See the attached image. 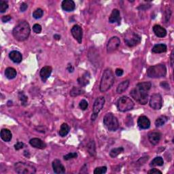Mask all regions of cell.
I'll return each instance as SVG.
<instances>
[{
	"instance_id": "cell-1",
	"label": "cell",
	"mask_w": 174,
	"mask_h": 174,
	"mask_svg": "<svg viewBox=\"0 0 174 174\" xmlns=\"http://www.w3.org/2000/svg\"><path fill=\"white\" fill-rule=\"evenodd\" d=\"M31 29L29 24L27 21H22L14 28L12 33L15 38L19 42L26 40L30 35Z\"/></svg>"
},
{
	"instance_id": "cell-2",
	"label": "cell",
	"mask_w": 174,
	"mask_h": 174,
	"mask_svg": "<svg viewBox=\"0 0 174 174\" xmlns=\"http://www.w3.org/2000/svg\"><path fill=\"white\" fill-rule=\"evenodd\" d=\"M114 83V75L112 70L108 68L105 70L103 73L100 82V86H99L100 91L102 93L106 92L112 87Z\"/></svg>"
},
{
	"instance_id": "cell-3",
	"label": "cell",
	"mask_w": 174,
	"mask_h": 174,
	"mask_svg": "<svg viewBox=\"0 0 174 174\" xmlns=\"http://www.w3.org/2000/svg\"><path fill=\"white\" fill-rule=\"evenodd\" d=\"M167 73V69L163 64H158L151 66L147 71V75L152 78H159L165 76Z\"/></svg>"
},
{
	"instance_id": "cell-4",
	"label": "cell",
	"mask_w": 174,
	"mask_h": 174,
	"mask_svg": "<svg viewBox=\"0 0 174 174\" xmlns=\"http://www.w3.org/2000/svg\"><path fill=\"white\" fill-rule=\"evenodd\" d=\"M130 95L131 97L138 101L139 104L142 105H145L148 101V91H145L143 89H141L138 87H135V88L131 91Z\"/></svg>"
},
{
	"instance_id": "cell-5",
	"label": "cell",
	"mask_w": 174,
	"mask_h": 174,
	"mask_svg": "<svg viewBox=\"0 0 174 174\" xmlns=\"http://www.w3.org/2000/svg\"><path fill=\"white\" fill-rule=\"evenodd\" d=\"M105 127L110 131H116L119 127V122L116 117L112 113H107L104 118Z\"/></svg>"
},
{
	"instance_id": "cell-6",
	"label": "cell",
	"mask_w": 174,
	"mask_h": 174,
	"mask_svg": "<svg viewBox=\"0 0 174 174\" xmlns=\"http://www.w3.org/2000/svg\"><path fill=\"white\" fill-rule=\"evenodd\" d=\"M116 106L120 112H125L133 109L134 107V103L129 97L123 96L118 99V100L117 101Z\"/></svg>"
},
{
	"instance_id": "cell-7",
	"label": "cell",
	"mask_w": 174,
	"mask_h": 174,
	"mask_svg": "<svg viewBox=\"0 0 174 174\" xmlns=\"http://www.w3.org/2000/svg\"><path fill=\"white\" fill-rule=\"evenodd\" d=\"M15 169L16 172L19 174H33L36 172V169L33 165L22 162H16Z\"/></svg>"
},
{
	"instance_id": "cell-8",
	"label": "cell",
	"mask_w": 174,
	"mask_h": 174,
	"mask_svg": "<svg viewBox=\"0 0 174 174\" xmlns=\"http://www.w3.org/2000/svg\"><path fill=\"white\" fill-rule=\"evenodd\" d=\"M141 37L134 32L127 33L125 37V42L129 47H133L141 42Z\"/></svg>"
},
{
	"instance_id": "cell-9",
	"label": "cell",
	"mask_w": 174,
	"mask_h": 174,
	"mask_svg": "<svg viewBox=\"0 0 174 174\" xmlns=\"http://www.w3.org/2000/svg\"><path fill=\"white\" fill-rule=\"evenodd\" d=\"M105 102V100L104 97H99L96 99V100L93 105V114L92 116H91V120H92V121H95L97 118V117L98 116L99 113L100 112V111L104 106Z\"/></svg>"
},
{
	"instance_id": "cell-10",
	"label": "cell",
	"mask_w": 174,
	"mask_h": 174,
	"mask_svg": "<svg viewBox=\"0 0 174 174\" xmlns=\"http://www.w3.org/2000/svg\"><path fill=\"white\" fill-rule=\"evenodd\" d=\"M150 106L154 110H159L161 109L162 105V98L159 93H155L150 97Z\"/></svg>"
},
{
	"instance_id": "cell-11",
	"label": "cell",
	"mask_w": 174,
	"mask_h": 174,
	"mask_svg": "<svg viewBox=\"0 0 174 174\" xmlns=\"http://www.w3.org/2000/svg\"><path fill=\"white\" fill-rule=\"evenodd\" d=\"M120 44H121V40L118 37L114 36L110 39L107 44V51L108 53H112L118 49Z\"/></svg>"
},
{
	"instance_id": "cell-12",
	"label": "cell",
	"mask_w": 174,
	"mask_h": 174,
	"mask_svg": "<svg viewBox=\"0 0 174 174\" xmlns=\"http://www.w3.org/2000/svg\"><path fill=\"white\" fill-rule=\"evenodd\" d=\"M71 33H72L73 38L78 41V43L81 44L82 38H83V30H82V27L78 25H74L71 29Z\"/></svg>"
},
{
	"instance_id": "cell-13",
	"label": "cell",
	"mask_w": 174,
	"mask_h": 174,
	"mask_svg": "<svg viewBox=\"0 0 174 174\" xmlns=\"http://www.w3.org/2000/svg\"><path fill=\"white\" fill-rule=\"evenodd\" d=\"M52 166L53 168L54 172L56 174H62L65 173V168L61 163V162L58 159H55L53 161Z\"/></svg>"
},
{
	"instance_id": "cell-14",
	"label": "cell",
	"mask_w": 174,
	"mask_h": 174,
	"mask_svg": "<svg viewBox=\"0 0 174 174\" xmlns=\"http://www.w3.org/2000/svg\"><path fill=\"white\" fill-rule=\"evenodd\" d=\"M138 125L142 129H148L150 127V121L145 116H142L138 118Z\"/></svg>"
},
{
	"instance_id": "cell-15",
	"label": "cell",
	"mask_w": 174,
	"mask_h": 174,
	"mask_svg": "<svg viewBox=\"0 0 174 174\" xmlns=\"http://www.w3.org/2000/svg\"><path fill=\"white\" fill-rule=\"evenodd\" d=\"M61 7L66 12H72L76 8V4L72 0H64L62 2Z\"/></svg>"
},
{
	"instance_id": "cell-16",
	"label": "cell",
	"mask_w": 174,
	"mask_h": 174,
	"mask_svg": "<svg viewBox=\"0 0 174 174\" xmlns=\"http://www.w3.org/2000/svg\"><path fill=\"white\" fill-rule=\"evenodd\" d=\"M52 67L50 66H45L42 67L40 70V73H39L42 80L44 82L46 81L48 78L50 77L51 73H52Z\"/></svg>"
},
{
	"instance_id": "cell-17",
	"label": "cell",
	"mask_w": 174,
	"mask_h": 174,
	"mask_svg": "<svg viewBox=\"0 0 174 174\" xmlns=\"http://www.w3.org/2000/svg\"><path fill=\"white\" fill-rule=\"evenodd\" d=\"M161 138V134L159 132H151L148 134V139L152 145H155L159 143Z\"/></svg>"
},
{
	"instance_id": "cell-18",
	"label": "cell",
	"mask_w": 174,
	"mask_h": 174,
	"mask_svg": "<svg viewBox=\"0 0 174 174\" xmlns=\"http://www.w3.org/2000/svg\"><path fill=\"white\" fill-rule=\"evenodd\" d=\"M29 144L31 146L36 148H38V149H44V148L46 147V144L39 138L31 139L29 141Z\"/></svg>"
},
{
	"instance_id": "cell-19",
	"label": "cell",
	"mask_w": 174,
	"mask_h": 174,
	"mask_svg": "<svg viewBox=\"0 0 174 174\" xmlns=\"http://www.w3.org/2000/svg\"><path fill=\"white\" fill-rule=\"evenodd\" d=\"M153 31L155 35L159 38H164L167 36L166 29L159 25H155L153 27Z\"/></svg>"
},
{
	"instance_id": "cell-20",
	"label": "cell",
	"mask_w": 174,
	"mask_h": 174,
	"mask_svg": "<svg viewBox=\"0 0 174 174\" xmlns=\"http://www.w3.org/2000/svg\"><path fill=\"white\" fill-rule=\"evenodd\" d=\"M120 21H121V14H120V11L118 9H114L109 17V22L110 23L118 22L119 24Z\"/></svg>"
},
{
	"instance_id": "cell-21",
	"label": "cell",
	"mask_w": 174,
	"mask_h": 174,
	"mask_svg": "<svg viewBox=\"0 0 174 174\" xmlns=\"http://www.w3.org/2000/svg\"><path fill=\"white\" fill-rule=\"evenodd\" d=\"M9 57L15 63H20L22 60L21 53L16 50H13L9 54Z\"/></svg>"
},
{
	"instance_id": "cell-22",
	"label": "cell",
	"mask_w": 174,
	"mask_h": 174,
	"mask_svg": "<svg viewBox=\"0 0 174 174\" xmlns=\"http://www.w3.org/2000/svg\"><path fill=\"white\" fill-rule=\"evenodd\" d=\"M0 135H1V138L5 142H9L12 138V133L9 129H3L1 131Z\"/></svg>"
},
{
	"instance_id": "cell-23",
	"label": "cell",
	"mask_w": 174,
	"mask_h": 174,
	"mask_svg": "<svg viewBox=\"0 0 174 174\" xmlns=\"http://www.w3.org/2000/svg\"><path fill=\"white\" fill-rule=\"evenodd\" d=\"M87 148L88 154H89L91 156H95L96 155L95 144V142H94L93 139H90V140L88 142V143L87 145Z\"/></svg>"
},
{
	"instance_id": "cell-24",
	"label": "cell",
	"mask_w": 174,
	"mask_h": 174,
	"mask_svg": "<svg viewBox=\"0 0 174 174\" xmlns=\"http://www.w3.org/2000/svg\"><path fill=\"white\" fill-rule=\"evenodd\" d=\"M167 46L164 44H159L154 46L152 49L153 53H162L167 51Z\"/></svg>"
},
{
	"instance_id": "cell-25",
	"label": "cell",
	"mask_w": 174,
	"mask_h": 174,
	"mask_svg": "<svg viewBox=\"0 0 174 174\" xmlns=\"http://www.w3.org/2000/svg\"><path fill=\"white\" fill-rule=\"evenodd\" d=\"M130 82L129 80H125L123 82H122L121 83H120L118 84V87L116 88V92L118 93H122L126 90L128 87H129Z\"/></svg>"
},
{
	"instance_id": "cell-26",
	"label": "cell",
	"mask_w": 174,
	"mask_h": 174,
	"mask_svg": "<svg viewBox=\"0 0 174 174\" xmlns=\"http://www.w3.org/2000/svg\"><path fill=\"white\" fill-rule=\"evenodd\" d=\"M16 71L13 67H8L5 71V75L8 79H14L16 76Z\"/></svg>"
},
{
	"instance_id": "cell-27",
	"label": "cell",
	"mask_w": 174,
	"mask_h": 174,
	"mask_svg": "<svg viewBox=\"0 0 174 174\" xmlns=\"http://www.w3.org/2000/svg\"><path fill=\"white\" fill-rule=\"evenodd\" d=\"M70 127L68 126L67 124L66 123L62 124L61 128H60L59 132V135L61 137H63V138L65 136H66L68 134V133L70 132Z\"/></svg>"
},
{
	"instance_id": "cell-28",
	"label": "cell",
	"mask_w": 174,
	"mask_h": 174,
	"mask_svg": "<svg viewBox=\"0 0 174 174\" xmlns=\"http://www.w3.org/2000/svg\"><path fill=\"white\" fill-rule=\"evenodd\" d=\"M84 93V90L80 87H73L72 89L70 90V95L72 97H76Z\"/></svg>"
},
{
	"instance_id": "cell-29",
	"label": "cell",
	"mask_w": 174,
	"mask_h": 174,
	"mask_svg": "<svg viewBox=\"0 0 174 174\" xmlns=\"http://www.w3.org/2000/svg\"><path fill=\"white\" fill-rule=\"evenodd\" d=\"M123 152H124V148L122 147L113 148V149L110 151V156L112 158H116L117 156H118L120 154H121Z\"/></svg>"
},
{
	"instance_id": "cell-30",
	"label": "cell",
	"mask_w": 174,
	"mask_h": 174,
	"mask_svg": "<svg viewBox=\"0 0 174 174\" xmlns=\"http://www.w3.org/2000/svg\"><path fill=\"white\" fill-rule=\"evenodd\" d=\"M164 161L163 159L161 156H158L154 159L150 163V167H155V166H162L163 165Z\"/></svg>"
},
{
	"instance_id": "cell-31",
	"label": "cell",
	"mask_w": 174,
	"mask_h": 174,
	"mask_svg": "<svg viewBox=\"0 0 174 174\" xmlns=\"http://www.w3.org/2000/svg\"><path fill=\"white\" fill-rule=\"evenodd\" d=\"M168 121V118L165 116H161L159 117V118L156 120L155 121V125L156 127H161L162 125L165 124V122Z\"/></svg>"
},
{
	"instance_id": "cell-32",
	"label": "cell",
	"mask_w": 174,
	"mask_h": 174,
	"mask_svg": "<svg viewBox=\"0 0 174 174\" xmlns=\"http://www.w3.org/2000/svg\"><path fill=\"white\" fill-rule=\"evenodd\" d=\"M137 87H138L139 88H141V89H143L145 91H148L149 90L151 87H152V84L150 82H140V83H138L137 84Z\"/></svg>"
},
{
	"instance_id": "cell-33",
	"label": "cell",
	"mask_w": 174,
	"mask_h": 174,
	"mask_svg": "<svg viewBox=\"0 0 174 174\" xmlns=\"http://www.w3.org/2000/svg\"><path fill=\"white\" fill-rule=\"evenodd\" d=\"M44 11L42 10L41 8H38L33 12V17L36 19H38L42 18V16H43Z\"/></svg>"
},
{
	"instance_id": "cell-34",
	"label": "cell",
	"mask_w": 174,
	"mask_h": 174,
	"mask_svg": "<svg viewBox=\"0 0 174 174\" xmlns=\"http://www.w3.org/2000/svg\"><path fill=\"white\" fill-rule=\"evenodd\" d=\"M78 84L82 87H84L89 83V80L85 76H82L78 79Z\"/></svg>"
},
{
	"instance_id": "cell-35",
	"label": "cell",
	"mask_w": 174,
	"mask_h": 174,
	"mask_svg": "<svg viewBox=\"0 0 174 174\" xmlns=\"http://www.w3.org/2000/svg\"><path fill=\"white\" fill-rule=\"evenodd\" d=\"M107 172V167L105 166L103 167H97L96 169L94 170V173L95 174H103Z\"/></svg>"
},
{
	"instance_id": "cell-36",
	"label": "cell",
	"mask_w": 174,
	"mask_h": 174,
	"mask_svg": "<svg viewBox=\"0 0 174 174\" xmlns=\"http://www.w3.org/2000/svg\"><path fill=\"white\" fill-rule=\"evenodd\" d=\"M8 8V4L6 2L1 1L0 2V12L4 13Z\"/></svg>"
},
{
	"instance_id": "cell-37",
	"label": "cell",
	"mask_w": 174,
	"mask_h": 174,
	"mask_svg": "<svg viewBox=\"0 0 174 174\" xmlns=\"http://www.w3.org/2000/svg\"><path fill=\"white\" fill-rule=\"evenodd\" d=\"M78 156V154L76 152H71L67 154V155H65L63 156V159L65 160V161H68V160H70L72 159H75Z\"/></svg>"
},
{
	"instance_id": "cell-38",
	"label": "cell",
	"mask_w": 174,
	"mask_h": 174,
	"mask_svg": "<svg viewBox=\"0 0 174 174\" xmlns=\"http://www.w3.org/2000/svg\"><path fill=\"white\" fill-rule=\"evenodd\" d=\"M80 107L81 108L82 110H85L87 109V107L88 106V104L87 101L85 100V99H82V100L80 102Z\"/></svg>"
},
{
	"instance_id": "cell-39",
	"label": "cell",
	"mask_w": 174,
	"mask_h": 174,
	"mask_svg": "<svg viewBox=\"0 0 174 174\" xmlns=\"http://www.w3.org/2000/svg\"><path fill=\"white\" fill-rule=\"evenodd\" d=\"M20 99H21V101L22 102V104L23 105H25L27 104V97L25 96L23 93H20Z\"/></svg>"
},
{
	"instance_id": "cell-40",
	"label": "cell",
	"mask_w": 174,
	"mask_h": 174,
	"mask_svg": "<svg viewBox=\"0 0 174 174\" xmlns=\"http://www.w3.org/2000/svg\"><path fill=\"white\" fill-rule=\"evenodd\" d=\"M33 31L36 33H39L42 31V27L40 25L35 24L33 27Z\"/></svg>"
},
{
	"instance_id": "cell-41",
	"label": "cell",
	"mask_w": 174,
	"mask_h": 174,
	"mask_svg": "<svg viewBox=\"0 0 174 174\" xmlns=\"http://www.w3.org/2000/svg\"><path fill=\"white\" fill-rule=\"evenodd\" d=\"M171 15H172V12H171L170 10H167L166 11H165V22H168L169 21Z\"/></svg>"
},
{
	"instance_id": "cell-42",
	"label": "cell",
	"mask_w": 174,
	"mask_h": 174,
	"mask_svg": "<svg viewBox=\"0 0 174 174\" xmlns=\"http://www.w3.org/2000/svg\"><path fill=\"white\" fill-rule=\"evenodd\" d=\"M24 146V144L22 143V142H17V143L15 145V150H21L22 149V148H23Z\"/></svg>"
},
{
	"instance_id": "cell-43",
	"label": "cell",
	"mask_w": 174,
	"mask_h": 174,
	"mask_svg": "<svg viewBox=\"0 0 174 174\" xmlns=\"http://www.w3.org/2000/svg\"><path fill=\"white\" fill-rule=\"evenodd\" d=\"M27 8H28V5L26 4V3H22L21 5V7H20V10H21V12H25V11L27 9Z\"/></svg>"
},
{
	"instance_id": "cell-44",
	"label": "cell",
	"mask_w": 174,
	"mask_h": 174,
	"mask_svg": "<svg viewBox=\"0 0 174 174\" xmlns=\"http://www.w3.org/2000/svg\"><path fill=\"white\" fill-rule=\"evenodd\" d=\"M115 73H116V76H121L123 75L124 71H123V70L120 69V68H118V69H116V70Z\"/></svg>"
},
{
	"instance_id": "cell-45",
	"label": "cell",
	"mask_w": 174,
	"mask_h": 174,
	"mask_svg": "<svg viewBox=\"0 0 174 174\" xmlns=\"http://www.w3.org/2000/svg\"><path fill=\"white\" fill-rule=\"evenodd\" d=\"M149 174H156V173H162V172L161 171H159V169H156L155 168H154V169H152L151 170H150L149 172H148Z\"/></svg>"
},
{
	"instance_id": "cell-46",
	"label": "cell",
	"mask_w": 174,
	"mask_h": 174,
	"mask_svg": "<svg viewBox=\"0 0 174 174\" xmlns=\"http://www.w3.org/2000/svg\"><path fill=\"white\" fill-rule=\"evenodd\" d=\"M11 19H12V17H11L10 15L4 16L2 18V21L4 22H8L9 21H10Z\"/></svg>"
},
{
	"instance_id": "cell-47",
	"label": "cell",
	"mask_w": 174,
	"mask_h": 174,
	"mask_svg": "<svg viewBox=\"0 0 174 174\" xmlns=\"http://www.w3.org/2000/svg\"><path fill=\"white\" fill-rule=\"evenodd\" d=\"M161 86L162 88H165V89H167V90L169 89V84L167 83V82H161Z\"/></svg>"
},
{
	"instance_id": "cell-48",
	"label": "cell",
	"mask_w": 174,
	"mask_h": 174,
	"mask_svg": "<svg viewBox=\"0 0 174 174\" xmlns=\"http://www.w3.org/2000/svg\"><path fill=\"white\" fill-rule=\"evenodd\" d=\"M170 61H171V66L173 67V50L172 51V54H171V56H170Z\"/></svg>"
},
{
	"instance_id": "cell-49",
	"label": "cell",
	"mask_w": 174,
	"mask_h": 174,
	"mask_svg": "<svg viewBox=\"0 0 174 174\" xmlns=\"http://www.w3.org/2000/svg\"><path fill=\"white\" fill-rule=\"evenodd\" d=\"M67 70L69 71L70 72H73V67L72 65H69L67 67Z\"/></svg>"
},
{
	"instance_id": "cell-50",
	"label": "cell",
	"mask_w": 174,
	"mask_h": 174,
	"mask_svg": "<svg viewBox=\"0 0 174 174\" xmlns=\"http://www.w3.org/2000/svg\"><path fill=\"white\" fill-rule=\"evenodd\" d=\"M54 38H55V39H56V40H59V39H61V36H59V35H56H56L54 36Z\"/></svg>"
}]
</instances>
